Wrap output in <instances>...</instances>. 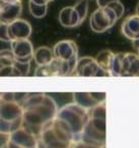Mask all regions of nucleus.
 <instances>
[{
  "label": "nucleus",
  "instance_id": "f257e3e1",
  "mask_svg": "<svg viewBox=\"0 0 139 148\" xmlns=\"http://www.w3.org/2000/svg\"><path fill=\"white\" fill-rule=\"evenodd\" d=\"M23 127L39 137L44 127L57 117L56 101L45 93H29L23 103Z\"/></svg>",
  "mask_w": 139,
  "mask_h": 148
},
{
  "label": "nucleus",
  "instance_id": "f03ea898",
  "mask_svg": "<svg viewBox=\"0 0 139 148\" xmlns=\"http://www.w3.org/2000/svg\"><path fill=\"white\" fill-rule=\"evenodd\" d=\"M74 143L71 130L57 117L44 127L39 136L40 148H72Z\"/></svg>",
  "mask_w": 139,
  "mask_h": 148
},
{
  "label": "nucleus",
  "instance_id": "7ed1b4c3",
  "mask_svg": "<svg viewBox=\"0 0 139 148\" xmlns=\"http://www.w3.org/2000/svg\"><path fill=\"white\" fill-rule=\"evenodd\" d=\"M81 141L105 147V144H106V103L105 101L89 110V120L82 133Z\"/></svg>",
  "mask_w": 139,
  "mask_h": 148
},
{
  "label": "nucleus",
  "instance_id": "20e7f679",
  "mask_svg": "<svg viewBox=\"0 0 139 148\" xmlns=\"http://www.w3.org/2000/svg\"><path fill=\"white\" fill-rule=\"evenodd\" d=\"M57 118L65 122L71 130L76 142L81 141L82 133L89 120V111L75 103H68L58 111Z\"/></svg>",
  "mask_w": 139,
  "mask_h": 148
},
{
  "label": "nucleus",
  "instance_id": "39448f33",
  "mask_svg": "<svg viewBox=\"0 0 139 148\" xmlns=\"http://www.w3.org/2000/svg\"><path fill=\"white\" fill-rule=\"evenodd\" d=\"M23 109L14 101H1L0 103V133L10 135L23 127Z\"/></svg>",
  "mask_w": 139,
  "mask_h": 148
},
{
  "label": "nucleus",
  "instance_id": "423d86ee",
  "mask_svg": "<svg viewBox=\"0 0 139 148\" xmlns=\"http://www.w3.org/2000/svg\"><path fill=\"white\" fill-rule=\"evenodd\" d=\"M117 14L110 7L98 8L90 15L89 25L92 32L100 34L110 29L117 23Z\"/></svg>",
  "mask_w": 139,
  "mask_h": 148
},
{
  "label": "nucleus",
  "instance_id": "0eeeda50",
  "mask_svg": "<svg viewBox=\"0 0 139 148\" xmlns=\"http://www.w3.org/2000/svg\"><path fill=\"white\" fill-rule=\"evenodd\" d=\"M6 148H40L39 137L21 127L11 133L5 146Z\"/></svg>",
  "mask_w": 139,
  "mask_h": 148
},
{
  "label": "nucleus",
  "instance_id": "6e6552de",
  "mask_svg": "<svg viewBox=\"0 0 139 148\" xmlns=\"http://www.w3.org/2000/svg\"><path fill=\"white\" fill-rule=\"evenodd\" d=\"M73 75L82 77H104L110 76L107 71L98 66L96 58L85 56L78 59L76 69Z\"/></svg>",
  "mask_w": 139,
  "mask_h": 148
},
{
  "label": "nucleus",
  "instance_id": "1a4fd4ad",
  "mask_svg": "<svg viewBox=\"0 0 139 148\" xmlns=\"http://www.w3.org/2000/svg\"><path fill=\"white\" fill-rule=\"evenodd\" d=\"M71 75L69 64L67 61L55 59L50 64L44 66H38L35 71V76L50 77V76H68Z\"/></svg>",
  "mask_w": 139,
  "mask_h": 148
},
{
  "label": "nucleus",
  "instance_id": "9d476101",
  "mask_svg": "<svg viewBox=\"0 0 139 148\" xmlns=\"http://www.w3.org/2000/svg\"><path fill=\"white\" fill-rule=\"evenodd\" d=\"M10 49L15 56V61L23 63H31L34 60L35 49L29 39L17 40L10 43Z\"/></svg>",
  "mask_w": 139,
  "mask_h": 148
},
{
  "label": "nucleus",
  "instance_id": "9b49d317",
  "mask_svg": "<svg viewBox=\"0 0 139 148\" xmlns=\"http://www.w3.org/2000/svg\"><path fill=\"white\" fill-rule=\"evenodd\" d=\"M23 12V4L21 0L13 2H2L0 9V23L10 25L13 21L19 19Z\"/></svg>",
  "mask_w": 139,
  "mask_h": 148
},
{
  "label": "nucleus",
  "instance_id": "f8f14e48",
  "mask_svg": "<svg viewBox=\"0 0 139 148\" xmlns=\"http://www.w3.org/2000/svg\"><path fill=\"white\" fill-rule=\"evenodd\" d=\"M74 103L86 110H92L100 103H104L106 99L105 92H74Z\"/></svg>",
  "mask_w": 139,
  "mask_h": 148
},
{
  "label": "nucleus",
  "instance_id": "ddd939ff",
  "mask_svg": "<svg viewBox=\"0 0 139 148\" xmlns=\"http://www.w3.org/2000/svg\"><path fill=\"white\" fill-rule=\"evenodd\" d=\"M32 35V25L25 19H17L8 25V37L10 43L17 40L29 39Z\"/></svg>",
  "mask_w": 139,
  "mask_h": 148
},
{
  "label": "nucleus",
  "instance_id": "4468645a",
  "mask_svg": "<svg viewBox=\"0 0 139 148\" xmlns=\"http://www.w3.org/2000/svg\"><path fill=\"white\" fill-rule=\"evenodd\" d=\"M55 58L64 61H69L74 56L78 55V47L75 42L71 40H63L60 41L53 48Z\"/></svg>",
  "mask_w": 139,
  "mask_h": 148
},
{
  "label": "nucleus",
  "instance_id": "2eb2a0df",
  "mask_svg": "<svg viewBox=\"0 0 139 148\" xmlns=\"http://www.w3.org/2000/svg\"><path fill=\"white\" fill-rule=\"evenodd\" d=\"M122 76H139V55L135 53H124L122 59Z\"/></svg>",
  "mask_w": 139,
  "mask_h": 148
},
{
  "label": "nucleus",
  "instance_id": "dca6fc26",
  "mask_svg": "<svg viewBox=\"0 0 139 148\" xmlns=\"http://www.w3.org/2000/svg\"><path fill=\"white\" fill-rule=\"evenodd\" d=\"M122 34L131 42L139 39V14H131L124 19L121 27Z\"/></svg>",
  "mask_w": 139,
  "mask_h": 148
},
{
  "label": "nucleus",
  "instance_id": "f3484780",
  "mask_svg": "<svg viewBox=\"0 0 139 148\" xmlns=\"http://www.w3.org/2000/svg\"><path fill=\"white\" fill-rule=\"evenodd\" d=\"M59 23L64 27L72 29L81 25L79 15L77 14L73 6H66L59 12Z\"/></svg>",
  "mask_w": 139,
  "mask_h": 148
},
{
  "label": "nucleus",
  "instance_id": "a211bd4d",
  "mask_svg": "<svg viewBox=\"0 0 139 148\" xmlns=\"http://www.w3.org/2000/svg\"><path fill=\"white\" fill-rule=\"evenodd\" d=\"M54 59H55V55H54L53 49L47 46L38 47L34 52V61L38 66L50 64Z\"/></svg>",
  "mask_w": 139,
  "mask_h": 148
},
{
  "label": "nucleus",
  "instance_id": "6ab92c4d",
  "mask_svg": "<svg viewBox=\"0 0 139 148\" xmlns=\"http://www.w3.org/2000/svg\"><path fill=\"white\" fill-rule=\"evenodd\" d=\"M114 55L115 53H113L111 50H103L96 57V61L98 62V66L100 68H103L105 71L108 72L109 75H110V67L111 64H112Z\"/></svg>",
  "mask_w": 139,
  "mask_h": 148
},
{
  "label": "nucleus",
  "instance_id": "aec40b11",
  "mask_svg": "<svg viewBox=\"0 0 139 148\" xmlns=\"http://www.w3.org/2000/svg\"><path fill=\"white\" fill-rule=\"evenodd\" d=\"M124 53H115L112 64L110 67V76L121 77L122 76V59Z\"/></svg>",
  "mask_w": 139,
  "mask_h": 148
},
{
  "label": "nucleus",
  "instance_id": "412c9836",
  "mask_svg": "<svg viewBox=\"0 0 139 148\" xmlns=\"http://www.w3.org/2000/svg\"><path fill=\"white\" fill-rule=\"evenodd\" d=\"M30 13L36 18H43L48 11V5H38L32 1H29Z\"/></svg>",
  "mask_w": 139,
  "mask_h": 148
},
{
  "label": "nucleus",
  "instance_id": "4be33fe9",
  "mask_svg": "<svg viewBox=\"0 0 139 148\" xmlns=\"http://www.w3.org/2000/svg\"><path fill=\"white\" fill-rule=\"evenodd\" d=\"M15 62V56L11 49H4L0 51V63L3 66H12Z\"/></svg>",
  "mask_w": 139,
  "mask_h": 148
},
{
  "label": "nucleus",
  "instance_id": "5701e85b",
  "mask_svg": "<svg viewBox=\"0 0 139 148\" xmlns=\"http://www.w3.org/2000/svg\"><path fill=\"white\" fill-rule=\"evenodd\" d=\"M73 7L77 12V14L79 15L80 21L82 23L85 21L88 13V0H80Z\"/></svg>",
  "mask_w": 139,
  "mask_h": 148
},
{
  "label": "nucleus",
  "instance_id": "b1692460",
  "mask_svg": "<svg viewBox=\"0 0 139 148\" xmlns=\"http://www.w3.org/2000/svg\"><path fill=\"white\" fill-rule=\"evenodd\" d=\"M15 76H27L31 70V63H23L15 61L13 64Z\"/></svg>",
  "mask_w": 139,
  "mask_h": 148
},
{
  "label": "nucleus",
  "instance_id": "393cba45",
  "mask_svg": "<svg viewBox=\"0 0 139 148\" xmlns=\"http://www.w3.org/2000/svg\"><path fill=\"white\" fill-rule=\"evenodd\" d=\"M108 7H110L111 9H113V10H114V12L117 14V17H118V19L121 18V17H122V15L124 14V12H125L124 4L121 2L120 0H118V1H115V2L111 3V4L109 5Z\"/></svg>",
  "mask_w": 139,
  "mask_h": 148
},
{
  "label": "nucleus",
  "instance_id": "a878e982",
  "mask_svg": "<svg viewBox=\"0 0 139 148\" xmlns=\"http://www.w3.org/2000/svg\"><path fill=\"white\" fill-rule=\"evenodd\" d=\"M0 41L10 43L8 37V25L6 23H0Z\"/></svg>",
  "mask_w": 139,
  "mask_h": 148
},
{
  "label": "nucleus",
  "instance_id": "bb28decb",
  "mask_svg": "<svg viewBox=\"0 0 139 148\" xmlns=\"http://www.w3.org/2000/svg\"><path fill=\"white\" fill-rule=\"evenodd\" d=\"M3 76H15L14 73V68L12 66H4L2 69L0 70V77Z\"/></svg>",
  "mask_w": 139,
  "mask_h": 148
},
{
  "label": "nucleus",
  "instance_id": "cd10ccee",
  "mask_svg": "<svg viewBox=\"0 0 139 148\" xmlns=\"http://www.w3.org/2000/svg\"><path fill=\"white\" fill-rule=\"evenodd\" d=\"M72 148H105L103 146H98V145H94V144H88L85 143V142H76V143L73 144Z\"/></svg>",
  "mask_w": 139,
  "mask_h": 148
},
{
  "label": "nucleus",
  "instance_id": "c85d7f7f",
  "mask_svg": "<svg viewBox=\"0 0 139 148\" xmlns=\"http://www.w3.org/2000/svg\"><path fill=\"white\" fill-rule=\"evenodd\" d=\"M115 1H118V0H96V5H98V8H105V7H108L111 3L115 2Z\"/></svg>",
  "mask_w": 139,
  "mask_h": 148
},
{
  "label": "nucleus",
  "instance_id": "c756f323",
  "mask_svg": "<svg viewBox=\"0 0 139 148\" xmlns=\"http://www.w3.org/2000/svg\"><path fill=\"white\" fill-rule=\"evenodd\" d=\"M132 46H133V48H134V49H136V50L138 49V48H139V39L133 41L132 42Z\"/></svg>",
  "mask_w": 139,
  "mask_h": 148
},
{
  "label": "nucleus",
  "instance_id": "7c9ffc66",
  "mask_svg": "<svg viewBox=\"0 0 139 148\" xmlns=\"http://www.w3.org/2000/svg\"><path fill=\"white\" fill-rule=\"evenodd\" d=\"M136 13L139 14V2L137 3V5H136Z\"/></svg>",
  "mask_w": 139,
  "mask_h": 148
},
{
  "label": "nucleus",
  "instance_id": "2f4dec72",
  "mask_svg": "<svg viewBox=\"0 0 139 148\" xmlns=\"http://www.w3.org/2000/svg\"><path fill=\"white\" fill-rule=\"evenodd\" d=\"M2 2H13V1H17V0H1Z\"/></svg>",
  "mask_w": 139,
  "mask_h": 148
},
{
  "label": "nucleus",
  "instance_id": "473e14b6",
  "mask_svg": "<svg viewBox=\"0 0 139 148\" xmlns=\"http://www.w3.org/2000/svg\"><path fill=\"white\" fill-rule=\"evenodd\" d=\"M1 4H2V1L0 0V9H1Z\"/></svg>",
  "mask_w": 139,
  "mask_h": 148
},
{
  "label": "nucleus",
  "instance_id": "72a5a7b5",
  "mask_svg": "<svg viewBox=\"0 0 139 148\" xmlns=\"http://www.w3.org/2000/svg\"><path fill=\"white\" fill-rule=\"evenodd\" d=\"M137 54H138V55H139V48H138V49H137Z\"/></svg>",
  "mask_w": 139,
  "mask_h": 148
},
{
  "label": "nucleus",
  "instance_id": "f704fd0d",
  "mask_svg": "<svg viewBox=\"0 0 139 148\" xmlns=\"http://www.w3.org/2000/svg\"><path fill=\"white\" fill-rule=\"evenodd\" d=\"M1 101H2V99H1V95H0V103H1Z\"/></svg>",
  "mask_w": 139,
  "mask_h": 148
}]
</instances>
